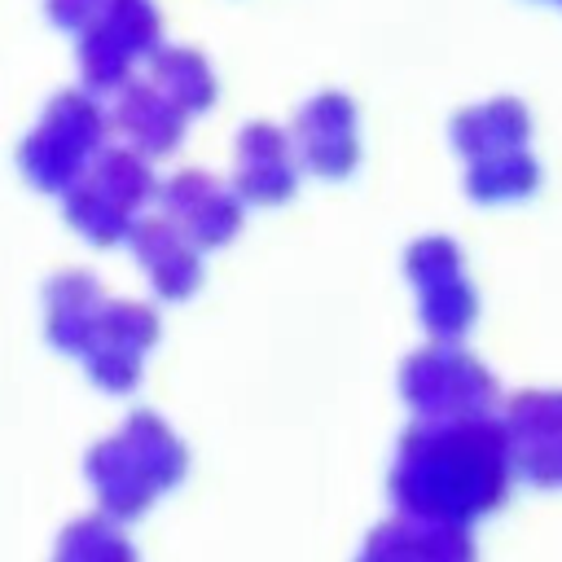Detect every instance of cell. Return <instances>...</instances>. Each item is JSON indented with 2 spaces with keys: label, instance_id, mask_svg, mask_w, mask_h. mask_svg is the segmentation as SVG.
<instances>
[{
  "label": "cell",
  "instance_id": "obj_1",
  "mask_svg": "<svg viewBox=\"0 0 562 562\" xmlns=\"http://www.w3.org/2000/svg\"><path fill=\"white\" fill-rule=\"evenodd\" d=\"M509 439L492 413L457 422H417L395 452L391 492L404 514L435 522H474L505 501Z\"/></svg>",
  "mask_w": 562,
  "mask_h": 562
},
{
  "label": "cell",
  "instance_id": "obj_2",
  "mask_svg": "<svg viewBox=\"0 0 562 562\" xmlns=\"http://www.w3.org/2000/svg\"><path fill=\"white\" fill-rule=\"evenodd\" d=\"M400 386H404L408 408L422 422L483 417V413H492V400H496L492 373L452 342H439V347L408 356L400 369Z\"/></svg>",
  "mask_w": 562,
  "mask_h": 562
},
{
  "label": "cell",
  "instance_id": "obj_3",
  "mask_svg": "<svg viewBox=\"0 0 562 562\" xmlns=\"http://www.w3.org/2000/svg\"><path fill=\"white\" fill-rule=\"evenodd\" d=\"M408 277L422 303V321L439 338H461L474 325L479 299L465 277V259L448 237H422L408 250Z\"/></svg>",
  "mask_w": 562,
  "mask_h": 562
},
{
  "label": "cell",
  "instance_id": "obj_4",
  "mask_svg": "<svg viewBox=\"0 0 562 562\" xmlns=\"http://www.w3.org/2000/svg\"><path fill=\"white\" fill-rule=\"evenodd\" d=\"M299 149L303 162L325 176L342 180L360 162V132H356V101L342 92H321L299 110Z\"/></svg>",
  "mask_w": 562,
  "mask_h": 562
},
{
  "label": "cell",
  "instance_id": "obj_5",
  "mask_svg": "<svg viewBox=\"0 0 562 562\" xmlns=\"http://www.w3.org/2000/svg\"><path fill=\"white\" fill-rule=\"evenodd\" d=\"M237 189L250 202H259V206L285 202L299 189L294 158H290V136L281 127L250 123L241 132V145H237Z\"/></svg>",
  "mask_w": 562,
  "mask_h": 562
},
{
  "label": "cell",
  "instance_id": "obj_6",
  "mask_svg": "<svg viewBox=\"0 0 562 562\" xmlns=\"http://www.w3.org/2000/svg\"><path fill=\"white\" fill-rule=\"evenodd\" d=\"M470 558L474 544L465 536L461 522H435V518H417L404 514L400 522H382L369 544L364 558Z\"/></svg>",
  "mask_w": 562,
  "mask_h": 562
},
{
  "label": "cell",
  "instance_id": "obj_7",
  "mask_svg": "<svg viewBox=\"0 0 562 562\" xmlns=\"http://www.w3.org/2000/svg\"><path fill=\"white\" fill-rule=\"evenodd\" d=\"M452 140L470 158L492 154V149H518V145L531 140V114L514 97L483 101V105L465 110L461 119H452Z\"/></svg>",
  "mask_w": 562,
  "mask_h": 562
},
{
  "label": "cell",
  "instance_id": "obj_8",
  "mask_svg": "<svg viewBox=\"0 0 562 562\" xmlns=\"http://www.w3.org/2000/svg\"><path fill=\"white\" fill-rule=\"evenodd\" d=\"M536 184H540V167L527 154V145H518V149H492V154L470 158L465 189H470V198H479L487 206L518 202V198L536 193Z\"/></svg>",
  "mask_w": 562,
  "mask_h": 562
},
{
  "label": "cell",
  "instance_id": "obj_9",
  "mask_svg": "<svg viewBox=\"0 0 562 562\" xmlns=\"http://www.w3.org/2000/svg\"><path fill=\"white\" fill-rule=\"evenodd\" d=\"M184 198H193V211H189V228L198 233V241H206V246H220L224 237H233L237 233V220H241V211H237V202L220 189V184H211V180H202V171H184V180L176 184Z\"/></svg>",
  "mask_w": 562,
  "mask_h": 562
},
{
  "label": "cell",
  "instance_id": "obj_10",
  "mask_svg": "<svg viewBox=\"0 0 562 562\" xmlns=\"http://www.w3.org/2000/svg\"><path fill=\"white\" fill-rule=\"evenodd\" d=\"M509 461H514V470L527 483H536V487H562V435L558 439L509 448Z\"/></svg>",
  "mask_w": 562,
  "mask_h": 562
}]
</instances>
